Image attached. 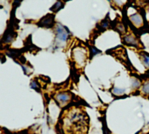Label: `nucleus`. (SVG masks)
Returning a JSON list of instances; mask_svg holds the SVG:
<instances>
[{
	"mask_svg": "<svg viewBox=\"0 0 149 134\" xmlns=\"http://www.w3.org/2000/svg\"><path fill=\"white\" fill-rule=\"evenodd\" d=\"M55 23V15L48 13L37 22V25L39 27L49 29L52 28Z\"/></svg>",
	"mask_w": 149,
	"mask_h": 134,
	"instance_id": "f257e3e1",
	"label": "nucleus"
},
{
	"mask_svg": "<svg viewBox=\"0 0 149 134\" xmlns=\"http://www.w3.org/2000/svg\"><path fill=\"white\" fill-rule=\"evenodd\" d=\"M72 98V94L69 92H59L55 95V102L58 105L65 106L70 101Z\"/></svg>",
	"mask_w": 149,
	"mask_h": 134,
	"instance_id": "f03ea898",
	"label": "nucleus"
},
{
	"mask_svg": "<svg viewBox=\"0 0 149 134\" xmlns=\"http://www.w3.org/2000/svg\"><path fill=\"white\" fill-rule=\"evenodd\" d=\"M55 31L56 37L62 41H65L67 40L68 34L70 32L66 27L63 26L59 23L56 25L55 28Z\"/></svg>",
	"mask_w": 149,
	"mask_h": 134,
	"instance_id": "7ed1b4c3",
	"label": "nucleus"
},
{
	"mask_svg": "<svg viewBox=\"0 0 149 134\" xmlns=\"http://www.w3.org/2000/svg\"><path fill=\"white\" fill-rule=\"evenodd\" d=\"M123 43L128 46H133L136 47H141L140 46V41L133 34H127L123 37Z\"/></svg>",
	"mask_w": 149,
	"mask_h": 134,
	"instance_id": "20e7f679",
	"label": "nucleus"
},
{
	"mask_svg": "<svg viewBox=\"0 0 149 134\" xmlns=\"http://www.w3.org/2000/svg\"><path fill=\"white\" fill-rule=\"evenodd\" d=\"M129 19L133 25L136 28H141L143 26L144 22L141 13H135L129 16Z\"/></svg>",
	"mask_w": 149,
	"mask_h": 134,
	"instance_id": "39448f33",
	"label": "nucleus"
},
{
	"mask_svg": "<svg viewBox=\"0 0 149 134\" xmlns=\"http://www.w3.org/2000/svg\"><path fill=\"white\" fill-rule=\"evenodd\" d=\"M12 27H10L6 29V30L4 32L3 36L2 37L1 42L4 43H9L12 42V40H14V38L16 37V35H15V32L12 29Z\"/></svg>",
	"mask_w": 149,
	"mask_h": 134,
	"instance_id": "423d86ee",
	"label": "nucleus"
},
{
	"mask_svg": "<svg viewBox=\"0 0 149 134\" xmlns=\"http://www.w3.org/2000/svg\"><path fill=\"white\" fill-rule=\"evenodd\" d=\"M139 56L142 64L146 68L149 70V53L144 51H141L139 53Z\"/></svg>",
	"mask_w": 149,
	"mask_h": 134,
	"instance_id": "0eeeda50",
	"label": "nucleus"
},
{
	"mask_svg": "<svg viewBox=\"0 0 149 134\" xmlns=\"http://www.w3.org/2000/svg\"><path fill=\"white\" fill-rule=\"evenodd\" d=\"M141 92L145 96H149V79L146 80L142 84Z\"/></svg>",
	"mask_w": 149,
	"mask_h": 134,
	"instance_id": "6e6552de",
	"label": "nucleus"
},
{
	"mask_svg": "<svg viewBox=\"0 0 149 134\" xmlns=\"http://www.w3.org/2000/svg\"><path fill=\"white\" fill-rule=\"evenodd\" d=\"M65 4L63 3L62 1H57L51 8L50 10L56 13L57 12H58L59 10H61L62 8H63L64 7Z\"/></svg>",
	"mask_w": 149,
	"mask_h": 134,
	"instance_id": "1a4fd4ad",
	"label": "nucleus"
},
{
	"mask_svg": "<svg viewBox=\"0 0 149 134\" xmlns=\"http://www.w3.org/2000/svg\"><path fill=\"white\" fill-rule=\"evenodd\" d=\"M30 85H31V88L36 90V91L38 92H41V89H40V86L39 85V84L35 80H33L31 82V84H30Z\"/></svg>",
	"mask_w": 149,
	"mask_h": 134,
	"instance_id": "9d476101",
	"label": "nucleus"
},
{
	"mask_svg": "<svg viewBox=\"0 0 149 134\" xmlns=\"http://www.w3.org/2000/svg\"><path fill=\"white\" fill-rule=\"evenodd\" d=\"M116 28L117 31L119 32V33H121V34L125 33L126 29L124 25L122 23H119L117 25H116Z\"/></svg>",
	"mask_w": 149,
	"mask_h": 134,
	"instance_id": "9b49d317",
	"label": "nucleus"
},
{
	"mask_svg": "<svg viewBox=\"0 0 149 134\" xmlns=\"http://www.w3.org/2000/svg\"><path fill=\"white\" fill-rule=\"evenodd\" d=\"M90 56H94L95 54H97V53H101V51L98 50L97 49H96L95 47H91V49H90Z\"/></svg>",
	"mask_w": 149,
	"mask_h": 134,
	"instance_id": "f8f14e48",
	"label": "nucleus"
},
{
	"mask_svg": "<svg viewBox=\"0 0 149 134\" xmlns=\"http://www.w3.org/2000/svg\"><path fill=\"white\" fill-rule=\"evenodd\" d=\"M125 91V90L122 89H119V88H114L113 90V93L117 94V95H120L122 94Z\"/></svg>",
	"mask_w": 149,
	"mask_h": 134,
	"instance_id": "ddd939ff",
	"label": "nucleus"
},
{
	"mask_svg": "<svg viewBox=\"0 0 149 134\" xmlns=\"http://www.w3.org/2000/svg\"><path fill=\"white\" fill-rule=\"evenodd\" d=\"M146 74H145V75H146L147 76L149 77V70H148L147 71V72H146Z\"/></svg>",
	"mask_w": 149,
	"mask_h": 134,
	"instance_id": "4468645a",
	"label": "nucleus"
}]
</instances>
